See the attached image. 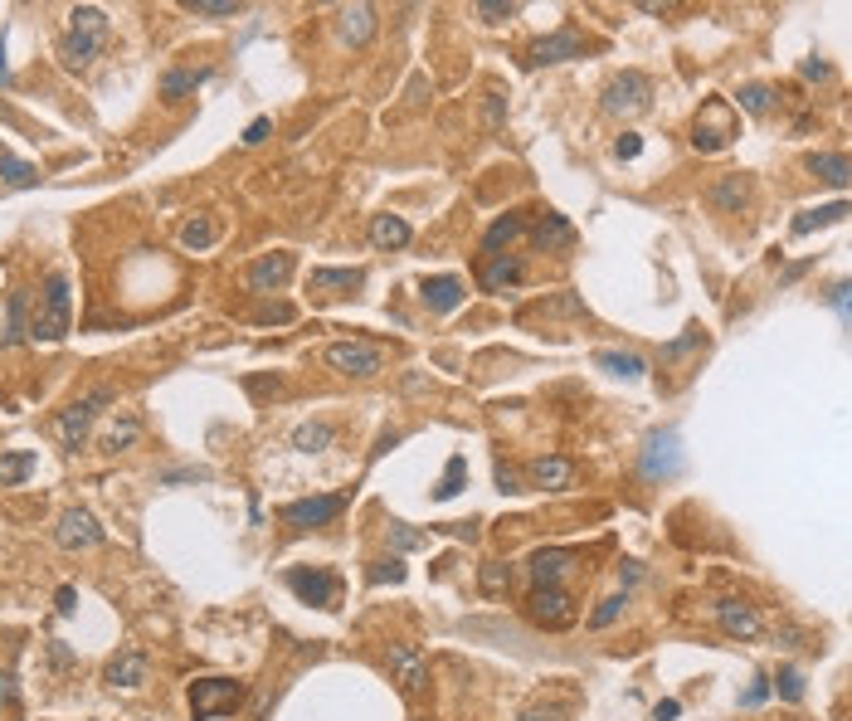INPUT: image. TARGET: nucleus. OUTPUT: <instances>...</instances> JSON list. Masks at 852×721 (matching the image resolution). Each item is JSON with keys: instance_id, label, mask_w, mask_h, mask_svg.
Listing matches in <instances>:
<instances>
[{"instance_id": "obj_38", "label": "nucleus", "mask_w": 852, "mask_h": 721, "mask_svg": "<svg viewBox=\"0 0 852 721\" xmlns=\"http://www.w3.org/2000/svg\"><path fill=\"white\" fill-rule=\"evenodd\" d=\"M463 483H468V458L453 454L448 458V468H444V483L434 488V502H453V497L463 493Z\"/></svg>"}, {"instance_id": "obj_7", "label": "nucleus", "mask_w": 852, "mask_h": 721, "mask_svg": "<svg viewBox=\"0 0 852 721\" xmlns=\"http://www.w3.org/2000/svg\"><path fill=\"white\" fill-rule=\"evenodd\" d=\"M327 366L341 371V376L371 380V376L385 371V356H380V346H371V342H336V346H327Z\"/></svg>"}, {"instance_id": "obj_54", "label": "nucleus", "mask_w": 852, "mask_h": 721, "mask_svg": "<svg viewBox=\"0 0 852 721\" xmlns=\"http://www.w3.org/2000/svg\"><path fill=\"white\" fill-rule=\"evenodd\" d=\"M54 605H59V614H74V609H78V590H74V585H59Z\"/></svg>"}, {"instance_id": "obj_14", "label": "nucleus", "mask_w": 852, "mask_h": 721, "mask_svg": "<svg viewBox=\"0 0 852 721\" xmlns=\"http://www.w3.org/2000/svg\"><path fill=\"white\" fill-rule=\"evenodd\" d=\"M419 303L429 307V312H458V307L468 303V283L458 273H434V278L419 283Z\"/></svg>"}, {"instance_id": "obj_9", "label": "nucleus", "mask_w": 852, "mask_h": 721, "mask_svg": "<svg viewBox=\"0 0 852 721\" xmlns=\"http://www.w3.org/2000/svg\"><path fill=\"white\" fill-rule=\"evenodd\" d=\"M585 35L575 30V25H560L556 35H541L531 49H526V64L531 69H541V64H565V59H585Z\"/></svg>"}, {"instance_id": "obj_17", "label": "nucleus", "mask_w": 852, "mask_h": 721, "mask_svg": "<svg viewBox=\"0 0 852 721\" xmlns=\"http://www.w3.org/2000/svg\"><path fill=\"white\" fill-rule=\"evenodd\" d=\"M293 268H297V254L273 249V254H263L259 264H249V288L254 293H273V288H283L293 278Z\"/></svg>"}, {"instance_id": "obj_35", "label": "nucleus", "mask_w": 852, "mask_h": 721, "mask_svg": "<svg viewBox=\"0 0 852 721\" xmlns=\"http://www.w3.org/2000/svg\"><path fill=\"white\" fill-rule=\"evenodd\" d=\"M137 434H142L137 415H122L108 434H103V454H122V449H132V444H137Z\"/></svg>"}, {"instance_id": "obj_19", "label": "nucleus", "mask_w": 852, "mask_h": 721, "mask_svg": "<svg viewBox=\"0 0 852 721\" xmlns=\"http://www.w3.org/2000/svg\"><path fill=\"white\" fill-rule=\"evenodd\" d=\"M745 195H750V181H745L741 171H731V176H716V181L706 186V205L721 210V215H741Z\"/></svg>"}, {"instance_id": "obj_46", "label": "nucleus", "mask_w": 852, "mask_h": 721, "mask_svg": "<svg viewBox=\"0 0 852 721\" xmlns=\"http://www.w3.org/2000/svg\"><path fill=\"white\" fill-rule=\"evenodd\" d=\"M770 692H779L784 702H804V678H799V668H779V678L770 683Z\"/></svg>"}, {"instance_id": "obj_41", "label": "nucleus", "mask_w": 852, "mask_h": 721, "mask_svg": "<svg viewBox=\"0 0 852 721\" xmlns=\"http://www.w3.org/2000/svg\"><path fill=\"white\" fill-rule=\"evenodd\" d=\"M25 307H30V298L25 293H10V322H5V346L25 342L30 332H25Z\"/></svg>"}, {"instance_id": "obj_28", "label": "nucleus", "mask_w": 852, "mask_h": 721, "mask_svg": "<svg viewBox=\"0 0 852 721\" xmlns=\"http://www.w3.org/2000/svg\"><path fill=\"white\" fill-rule=\"evenodd\" d=\"M336 444V429L327 419H312V424H297L293 434V449L297 454H322V449H332Z\"/></svg>"}, {"instance_id": "obj_36", "label": "nucleus", "mask_w": 852, "mask_h": 721, "mask_svg": "<svg viewBox=\"0 0 852 721\" xmlns=\"http://www.w3.org/2000/svg\"><path fill=\"white\" fill-rule=\"evenodd\" d=\"M604 371H614V376H624V380H638L648 366H643V356H633V351H599L594 356Z\"/></svg>"}, {"instance_id": "obj_1", "label": "nucleus", "mask_w": 852, "mask_h": 721, "mask_svg": "<svg viewBox=\"0 0 852 721\" xmlns=\"http://www.w3.org/2000/svg\"><path fill=\"white\" fill-rule=\"evenodd\" d=\"M69 322H74V293H69V273L54 268L44 278V293H39L35 322H30V337L35 342H64L69 337Z\"/></svg>"}, {"instance_id": "obj_13", "label": "nucleus", "mask_w": 852, "mask_h": 721, "mask_svg": "<svg viewBox=\"0 0 852 721\" xmlns=\"http://www.w3.org/2000/svg\"><path fill=\"white\" fill-rule=\"evenodd\" d=\"M366 283V268H312L307 273V293L322 298V303H336L346 293H356Z\"/></svg>"}, {"instance_id": "obj_61", "label": "nucleus", "mask_w": 852, "mask_h": 721, "mask_svg": "<svg viewBox=\"0 0 852 721\" xmlns=\"http://www.w3.org/2000/svg\"><path fill=\"white\" fill-rule=\"evenodd\" d=\"M10 78V69H5V39H0V83Z\"/></svg>"}, {"instance_id": "obj_47", "label": "nucleus", "mask_w": 852, "mask_h": 721, "mask_svg": "<svg viewBox=\"0 0 852 721\" xmlns=\"http://www.w3.org/2000/svg\"><path fill=\"white\" fill-rule=\"evenodd\" d=\"M390 541H395V551H414V546H429V536L405 527V522H390Z\"/></svg>"}, {"instance_id": "obj_2", "label": "nucleus", "mask_w": 852, "mask_h": 721, "mask_svg": "<svg viewBox=\"0 0 852 721\" xmlns=\"http://www.w3.org/2000/svg\"><path fill=\"white\" fill-rule=\"evenodd\" d=\"M103 39H108V15L98 5H74L69 10V35L59 39V59L69 69H88L98 59Z\"/></svg>"}, {"instance_id": "obj_12", "label": "nucleus", "mask_w": 852, "mask_h": 721, "mask_svg": "<svg viewBox=\"0 0 852 721\" xmlns=\"http://www.w3.org/2000/svg\"><path fill=\"white\" fill-rule=\"evenodd\" d=\"M54 536H59V546L64 551H93V546H103V527H98V517L88 512V507H69L64 517H59V527H54Z\"/></svg>"}, {"instance_id": "obj_5", "label": "nucleus", "mask_w": 852, "mask_h": 721, "mask_svg": "<svg viewBox=\"0 0 852 721\" xmlns=\"http://www.w3.org/2000/svg\"><path fill=\"white\" fill-rule=\"evenodd\" d=\"M648 103H653V83L638 74V69L609 78V88H604V113L609 117H638V113H648Z\"/></svg>"}, {"instance_id": "obj_26", "label": "nucleus", "mask_w": 852, "mask_h": 721, "mask_svg": "<svg viewBox=\"0 0 852 721\" xmlns=\"http://www.w3.org/2000/svg\"><path fill=\"white\" fill-rule=\"evenodd\" d=\"M843 215H848V200L838 195L833 205H818V210H804V215H799V220L789 225V234H794V239H804V234H814V229H823V225H838Z\"/></svg>"}, {"instance_id": "obj_62", "label": "nucleus", "mask_w": 852, "mask_h": 721, "mask_svg": "<svg viewBox=\"0 0 852 721\" xmlns=\"http://www.w3.org/2000/svg\"><path fill=\"white\" fill-rule=\"evenodd\" d=\"M419 721H429V717H419Z\"/></svg>"}, {"instance_id": "obj_49", "label": "nucleus", "mask_w": 852, "mask_h": 721, "mask_svg": "<svg viewBox=\"0 0 852 721\" xmlns=\"http://www.w3.org/2000/svg\"><path fill=\"white\" fill-rule=\"evenodd\" d=\"M638 152H643V137H638V132H624V137L614 142V156H619V161H633Z\"/></svg>"}, {"instance_id": "obj_8", "label": "nucleus", "mask_w": 852, "mask_h": 721, "mask_svg": "<svg viewBox=\"0 0 852 721\" xmlns=\"http://www.w3.org/2000/svg\"><path fill=\"white\" fill-rule=\"evenodd\" d=\"M288 590H293L297 600H307V605H317V609H336V595H341V580H336L332 570H307V566H293L288 575Z\"/></svg>"}, {"instance_id": "obj_4", "label": "nucleus", "mask_w": 852, "mask_h": 721, "mask_svg": "<svg viewBox=\"0 0 852 721\" xmlns=\"http://www.w3.org/2000/svg\"><path fill=\"white\" fill-rule=\"evenodd\" d=\"M186 697H190L195 721H210V717L234 712V707L244 702V683H239V678H195Z\"/></svg>"}, {"instance_id": "obj_15", "label": "nucleus", "mask_w": 852, "mask_h": 721, "mask_svg": "<svg viewBox=\"0 0 852 721\" xmlns=\"http://www.w3.org/2000/svg\"><path fill=\"white\" fill-rule=\"evenodd\" d=\"M151 673L147 653L142 648H117L108 658V668H103V678H108V687H122V692H132V687H142Z\"/></svg>"}, {"instance_id": "obj_27", "label": "nucleus", "mask_w": 852, "mask_h": 721, "mask_svg": "<svg viewBox=\"0 0 852 721\" xmlns=\"http://www.w3.org/2000/svg\"><path fill=\"white\" fill-rule=\"evenodd\" d=\"M570 561H575V556H570V551H556V546H551V551H536V556H531V580H536V585H560V575L570 570Z\"/></svg>"}, {"instance_id": "obj_34", "label": "nucleus", "mask_w": 852, "mask_h": 721, "mask_svg": "<svg viewBox=\"0 0 852 721\" xmlns=\"http://www.w3.org/2000/svg\"><path fill=\"white\" fill-rule=\"evenodd\" d=\"M478 590L487 595V600L507 595V590H512V566H507V561H487V566L478 570Z\"/></svg>"}, {"instance_id": "obj_60", "label": "nucleus", "mask_w": 852, "mask_h": 721, "mask_svg": "<svg viewBox=\"0 0 852 721\" xmlns=\"http://www.w3.org/2000/svg\"><path fill=\"white\" fill-rule=\"evenodd\" d=\"M833 307H838V312H848V283H838V288H833Z\"/></svg>"}, {"instance_id": "obj_53", "label": "nucleus", "mask_w": 852, "mask_h": 721, "mask_svg": "<svg viewBox=\"0 0 852 721\" xmlns=\"http://www.w3.org/2000/svg\"><path fill=\"white\" fill-rule=\"evenodd\" d=\"M259 322H293V307H288V303L259 307Z\"/></svg>"}, {"instance_id": "obj_24", "label": "nucleus", "mask_w": 852, "mask_h": 721, "mask_svg": "<svg viewBox=\"0 0 852 721\" xmlns=\"http://www.w3.org/2000/svg\"><path fill=\"white\" fill-rule=\"evenodd\" d=\"M521 259L517 254H492V259H482V288L487 293H502V288H512V283H521Z\"/></svg>"}, {"instance_id": "obj_59", "label": "nucleus", "mask_w": 852, "mask_h": 721, "mask_svg": "<svg viewBox=\"0 0 852 721\" xmlns=\"http://www.w3.org/2000/svg\"><path fill=\"white\" fill-rule=\"evenodd\" d=\"M619 580H624V590H629L633 580H638V561H624V566H619Z\"/></svg>"}, {"instance_id": "obj_57", "label": "nucleus", "mask_w": 852, "mask_h": 721, "mask_svg": "<svg viewBox=\"0 0 852 721\" xmlns=\"http://www.w3.org/2000/svg\"><path fill=\"white\" fill-rule=\"evenodd\" d=\"M487 122H492V127L502 122V93H492V98H487Z\"/></svg>"}, {"instance_id": "obj_58", "label": "nucleus", "mask_w": 852, "mask_h": 721, "mask_svg": "<svg viewBox=\"0 0 852 721\" xmlns=\"http://www.w3.org/2000/svg\"><path fill=\"white\" fill-rule=\"evenodd\" d=\"M804 78H828V64H823V59H809V64H804Z\"/></svg>"}, {"instance_id": "obj_52", "label": "nucleus", "mask_w": 852, "mask_h": 721, "mask_svg": "<svg viewBox=\"0 0 852 721\" xmlns=\"http://www.w3.org/2000/svg\"><path fill=\"white\" fill-rule=\"evenodd\" d=\"M765 697H770V678H755V687H750V692L741 697V707H760Z\"/></svg>"}, {"instance_id": "obj_43", "label": "nucleus", "mask_w": 852, "mask_h": 721, "mask_svg": "<svg viewBox=\"0 0 852 721\" xmlns=\"http://www.w3.org/2000/svg\"><path fill=\"white\" fill-rule=\"evenodd\" d=\"M371 585H400L405 580V561L400 556H380V561H371Z\"/></svg>"}, {"instance_id": "obj_20", "label": "nucleus", "mask_w": 852, "mask_h": 721, "mask_svg": "<svg viewBox=\"0 0 852 721\" xmlns=\"http://www.w3.org/2000/svg\"><path fill=\"white\" fill-rule=\"evenodd\" d=\"M526 473H531V483H536V488H541V493H565V488H570V483H575V463H570V458H531V468H526Z\"/></svg>"}, {"instance_id": "obj_50", "label": "nucleus", "mask_w": 852, "mask_h": 721, "mask_svg": "<svg viewBox=\"0 0 852 721\" xmlns=\"http://www.w3.org/2000/svg\"><path fill=\"white\" fill-rule=\"evenodd\" d=\"M268 132H273V117H254V122H249V132H244V147H259Z\"/></svg>"}, {"instance_id": "obj_31", "label": "nucleus", "mask_w": 852, "mask_h": 721, "mask_svg": "<svg viewBox=\"0 0 852 721\" xmlns=\"http://www.w3.org/2000/svg\"><path fill=\"white\" fill-rule=\"evenodd\" d=\"M809 171L823 176L833 190L848 186V156H843V152H814V156H809Z\"/></svg>"}, {"instance_id": "obj_37", "label": "nucleus", "mask_w": 852, "mask_h": 721, "mask_svg": "<svg viewBox=\"0 0 852 721\" xmlns=\"http://www.w3.org/2000/svg\"><path fill=\"white\" fill-rule=\"evenodd\" d=\"M215 239H220V225H215V220H205V215H195V220L181 225V244L195 249V254H200V249H210Z\"/></svg>"}, {"instance_id": "obj_32", "label": "nucleus", "mask_w": 852, "mask_h": 721, "mask_svg": "<svg viewBox=\"0 0 852 721\" xmlns=\"http://www.w3.org/2000/svg\"><path fill=\"white\" fill-rule=\"evenodd\" d=\"M521 215H502V220H492V229L482 234V259H492V254H502V244H512L521 234Z\"/></svg>"}, {"instance_id": "obj_30", "label": "nucleus", "mask_w": 852, "mask_h": 721, "mask_svg": "<svg viewBox=\"0 0 852 721\" xmlns=\"http://www.w3.org/2000/svg\"><path fill=\"white\" fill-rule=\"evenodd\" d=\"M371 244L375 249H405L409 244V225L400 215H375L371 220Z\"/></svg>"}, {"instance_id": "obj_44", "label": "nucleus", "mask_w": 852, "mask_h": 721, "mask_svg": "<svg viewBox=\"0 0 852 721\" xmlns=\"http://www.w3.org/2000/svg\"><path fill=\"white\" fill-rule=\"evenodd\" d=\"M473 15H478L482 25H507V20L517 15V5H512V0H478Z\"/></svg>"}, {"instance_id": "obj_6", "label": "nucleus", "mask_w": 852, "mask_h": 721, "mask_svg": "<svg viewBox=\"0 0 852 721\" xmlns=\"http://www.w3.org/2000/svg\"><path fill=\"white\" fill-rule=\"evenodd\" d=\"M526 619L541 629H570L575 624V600L560 585H531L526 595Z\"/></svg>"}, {"instance_id": "obj_25", "label": "nucleus", "mask_w": 852, "mask_h": 721, "mask_svg": "<svg viewBox=\"0 0 852 721\" xmlns=\"http://www.w3.org/2000/svg\"><path fill=\"white\" fill-rule=\"evenodd\" d=\"M200 83H210V69H166V74H161V98H166V103H181V98H190Z\"/></svg>"}, {"instance_id": "obj_48", "label": "nucleus", "mask_w": 852, "mask_h": 721, "mask_svg": "<svg viewBox=\"0 0 852 721\" xmlns=\"http://www.w3.org/2000/svg\"><path fill=\"white\" fill-rule=\"evenodd\" d=\"M692 346H702V327H687V337L667 342V346H663V361H677V356H687Z\"/></svg>"}, {"instance_id": "obj_40", "label": "nucleus", "mask_w": 852, "mask_h": 721, "mask_svg": "<svg viewBox=\"0 0 852 721\" xmlns=\"http://www.w3.org/2000/svg\"><path fill=\"white\" fill-rule=\"evenodd\" d=\"M181 10H186V15H200V20H234L244 5H239V0H186Z\"/></svg>"}, {"instance_id": "obj_56", "label": "nucleus", "mask_w": 852, "mask_h": 721, "mask_svg": "<svg viewBox=\"0 0 852 721\" xmlns=\"http://www.w3.org/2000/svg\"><path fill=\"white\" fill-rule=\"evenodd\" d=\"M677 712H682V702H658L653 707V721H677Z\"/></svg>"}, {"instance_id": "obj_3", "label": "nucleus", "mask_w": 852, "mask_h": 721, "mask_svg": "<svg viewBox=\"0 0 852 721\" xmlns=\"http://www.w3.org/2000/svg\"><path fill=\"white\" fill-rule=\"evenodd\" d=\"M103 405H112V390H108V385H98V390L78 395L74 405H69L64 415H59L54 434H59V444H64L69 454H78V449L88 444V434H93V419L103 415Z\"/></svg>"}, {"instance_id": "obj_11", "label": "nucleus", "mask_w": 852, "mask_h": 721, "mask_svg": "<svg viewBox=\"0 0 852 721\" xmlns=\"http://www.w3.org/2000/svg\"><path fill=\"white\" fill-rule=\"evenodd\" d=\"M341 512H346V497L341 493L302 497V502H288V507H283V522L297 527V532H312V527H332Z\"/></svg>"}, {"instance_id": "obj_10", "label": "nucleus", "mask_w": 852, "mask_h": 721, "mask_svg": "<svg viewBox=\"0 0 852 721\" xmlns=\"http://www.w3.org/2000/svg\"><path fill=\"white\" fill-rule=\"evenodd\" d=\"M731 142H736V122H731V108L716 98V103H706V113L692 127V147L697 152H726Z\"/></svg>"}, {"instance_id": "obj_16", "label": "nucleus", "mask_w": 852, "mask_h": 721, "mask_svg": "<svg viewBox=\"0 0 852 721\" xmlns=\"http://www.w3.org/2000/svg\"><path fill=\"white\" fill-rule=\"evenodd\" d=\"M716 624H721V634L726 639H741V644H750V639H760V614H755V605H745V600H721L716 605Z\"/></svg>"}, {"instance_id": "obj_33", "label": "nucleus", "mask_w": 852, "mask_h": 721, "mask_svg": "<svg viewBox=\"0 0 852 721\" xmlns=\"http://www.w3.org/2000/svg\"><path fill=\"white\" fill-rule=\"evenodd\" d=\"M30 473H35V454H30V449L0 454V488H20Z\"/></svg>"}, {"instance_id": "obj_42", "label": "nucleus", "mask_w": 852, "mask_h": 721, "mask_svg": "<svg viewBox=\"0 0 852 721\" xmlns=\"http://www.w3.org/2000/svg\"><path fill=\"white\" fill-rule=\"evenodd\" d=\"M570 717V702L556 697V702H531V707H521L517 721H565Z\"/></svg>"}, {"instance_id": "obj_51", "label": "nucleus", "mask_w": 852, "mask_h": 721, "mask_svg": "<svg viewBox=\"0 0 852 721\" xmlns=\"http://www.w3.org/2000/svg\"><path fill=\"white\" fill-rule=\"evenodd\" d=\"M15 702H20V692H15V673L5 668V673H0V707H15Z\"/></svg>"}, {"instance_id": "obj_23", "label": "nucleus", "mask_w": 852, "mask_h": 721, "mask_svg": "<svg viewBox=\"0 0 852 721\" xmlns=\"http://www.w3.org/2000/svg\"><path fill=\"white\" fill-rule=\"evenodd\" d=\"M531 239H536V249H546V254H560V249H570V244H575V225H570L565 215H556V210H546Z\"/></svg>"}, {"instance_id": "obj_21", "label": "nucleus", "mask_w": 852, "mask_h": 721, "mask_svg": "<svg viewBox=\"0 0 852 721\" xmlns=\"http://www.w3.org/2000/svg\"><path fill=\"white\" fill-rule=\"evenodd\" d=\"M677 473V434H653L648 449H643V478H667Z\"/></svg>"}, {"instance_id": "obj_18", "label": "nucleus", "mask_w": 852, "mask_h": 721, "mask_svg": "<svg viewBox=\"0 0 852 721\" xmlns=\"http://www.w3.org/2000/svg\"><path fill=\"white\" fill-rule=\"evenodd\" d=\"M390 673H395V683L405 692H419L429 683V663H424V653L414 644H390Z\"/></svg>"}, {"instance_id": "obj_55", "label": "nucleus", "mask_w": 852, "mask_h": 721, "mask_svg": "<svg viewBox=\"0 0 852 721\" xmlns=\"http://www.w3.org/2000/svg\"><path fill=\"white\" fill-rule=\"evenodd\" d=\"M497 488H502V493H521V488H517V473H512L507 463H497Z\"/></svg>"}, {"instance_id": "obj_29", "label": "nucleus", "mask_w": 852, "mask_h": 721, "mask_svg": "<svg viewBox=\"0 0 852 721\" xmlns=\"http://www.w3.org/2000/svg\"><path fill=\"white\" fill-rule=\"evenodd\" d=\"M0 181L10 190H30V186H39V166L35 161H20L15 152L0 147Z\"/></svg>"}, {"instance_id": "obj_39", "label": "nucleus", "mask_w": 852, "mask_h": 721, "mask_svg": "<svg viewBox=\"0 0 852 721\" xmlns=\"http://www.w3.org/2000/svg\"><path fill=\"white\" fill-rule=\"evenodd\" d=\"M736 103H741V113L765 117L770 113V103H775V88H770V83H745L741 93H736Z\"/></svg>"}, {"instance_id": "obj_45", "label": "nucleus", "mask_w": 852, "mask_h": 721, "mask_svg": "<svg viewBox=\"0 0 852 721\" xmlns=\"http://www.w3.org/2000/svg\"><path fill=\"white\" fill-rule=\"evenodd\" d=\"M624 605H629V590H624V595H609V600H599V609L590 614V629H609V624L624 614Z\"/></svg>"}, {"instance_id": "obj_22", "label": "nucleus", "mask_w": 852, "mask_h": 721, "mask_svg": "<svg viewBox=\"0 0 852 721\" xmlns=\"http://www.w3.org/2000/svg\"><path fill=\"white\" fill-rule=\"evenodd\" d=\"M375 5H346L341 15H336V35L346 39V44H366L375 35Z\"/></svg>"}]
</instances>
